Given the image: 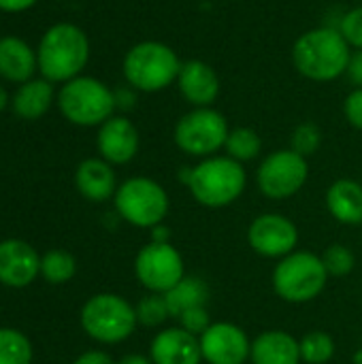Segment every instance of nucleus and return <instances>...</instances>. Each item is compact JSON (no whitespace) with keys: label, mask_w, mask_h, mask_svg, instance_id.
Masks as SVG:
<instances>
[{"label":"nucleus","mask_w":362,"mask_h":364,"mask_svg":"<svg viewBox=\"0 0 362 364\" xmlns=\"http://www.w3.org/2000/svg\"><path fill=\"white\" fill-rule=\"evenodd\" d=\"M352 47L335 28H314L303 32L292 45V64L309 81L329 83L348 73Z\"/></svg>","instance_id":"f257e3e1"},{"label":"nucleus","mask_w":362,"mask_h":364,"mask_svg":"<svg viewBox=\"0 0 362 364\" xmlns=\"http://www.w3.org/2000/svg\"><path fill=\"white\" fill-rule=\"evenodd\" d=\"M186 183L198 205L222 209L241 198L247 186V173L241 162L228 156H209L186 171Z\"/></svg>","instance_id":"f03ea898"},{"label":"nucleus","mask_w":362,"mask_h":364,"mask_svg":"<svg viewBox=\"0 0 362 364\" xmlns=\"http://www.w3.org/2000/svg\"><path fill=\"white\" fill-rule=\"evenodd\" d=\"M90 58V43L75 23H55L41 38L36 62L47 81L75 79Z\"/></svg>","instance_id":"7ed1b4c3"},{"label":"nucleus","mask_w":362,"mask_h":364,"mask_svg":"<svg viewBox=\"0 0 362 364\" xmlns=\"http://www.w3.org/2000/svg\"><path fill=\"white\" fill-rule=\"evenodd\" d=\"M124 77L139 92H162L177 81L181 60L160 41H143L124 55Z\"/></svg>","instance_id":"20e7f679"},{"label":"nucleus","mask_w":362,"mask_h":364,"mask_svg":"<svg viewBox=\"0 0 362 364\" xmlns=\"http://www.w3.org/2000/svg\"><path fill=\"white\" fill-rule=\"evenodd\" d=\"M329 273L322 256L312 252H292L282 258L273 271L275 294L292 305H303L322 294Z\"/></svg>","instance_id":"39448f33"},{"label":"nucleus","mask_w":362,"mask_h":364,"mask_svg":"<svg viewBox=\"0 0 362 364\" xmlns=\"http://www.w3.org/2000/svg\"><path fill=\"white\" fill-rule=\"evenodd\" d=\"M137 324V309L111 292L94 294L81 309V328L98 343H122L134 333Z\"/></svg>","instance_id":"423d86ee"},{"label":"nucleus","mask_w":362,"mask_h":364,"mask_svg":"<svg viewBox=\"0 0 362 364\" xmlns=\"http://www.w3.org/2000/svg\"><path fill=\"white\" fill-rule=\"evenodd\" d=\"M60 111L77 126H98L113 117L115 94L94 77H75L64 83L58 96Z\"/></svg>","instance_id":"0eeeda50"},{"label":"nucleus","mask_w":362,"mask_h":364,"mask_svg":"<svg viewBox=\"0 0 362 364\" xmlns=\"http://www.w3.org/2000/svg\"><path fill=\"white\" fill-rule=\"evenodd\" d=\"M115 211L122 220L137 228H156L169 213L171 200L166 190L149 177H130L126 179L115 196Z\"/></svg>","instance_id":"6e6552de"},{"label":"nucleus","mask_w":362,"mask_h":364,"mask_svg":"<svg viewBox=\"0 0 362 364\" xmlns=\"http://www.w3.org/2000/svg\"><path fill=\"white\" fill-rule=\"evenodd\" d=\"M228 132V122L220 111L213 107H201L179 117L173 139L183 154L194 158H209L226 145Z\"/></svg>","instance_id":"1a4fd4ad"},{"label":"nucleus","mask_w":362,"mask_h":364,"mask_svg":"<svg viewBox=\"0 0 362 364\" xmlns=\"http://www.w3.org/2000/svg\"><path fill=\"white\" fill-rule=\"evenodd\" d=\"M309 177L307 158L297 154L294 149H280L269 154L258 166V188L271 200L292 198L303 190Z\"/></svg>","instance_id":"9d476101"},{"label":"nucleus","mask_w":362,"mask_h":364,"mask_svg":"<svg viewBox=\"0 0 362 364\" xmlns=\"http://www.w3.org/2000/svg\"><path fill=\"white\" fill-rule=\"evenodd\" d=\"M134 275L145 290L166 294L186 277V264L181 254L171 243L151 241L137 254Z\"/></svg>","instance_id":"9b49d317"},{"label":"nucleus","mask_w":362,"mask_h":364,"mask_svg":"<svg viewBox=\"0 0 362 364\" xmlns=\"http://www.w3.org/2000/svg\"><path fill=\"white\" fill-rule=\"evenodd\" d=\"M250 247L265 258H286L299 243V228L280 213H262L247 228Z\"/></svg>","instance_id":"f8f14e48"},{"label":"nucleus","mask_w":362,"mask_h":364,"mask_svg":"<svg viewBox=\"0 0 362 364\" xmlns=\"http://www.w3.org/2000/svg\"><path fill=\"white\" fill-rule=\"evenodd\" d=\"M198 341L207 364H245L250 360L252 341L245 331L233 322H213Z\"/></svg>","instance_id":"ddd939ff"},{"label":"nucleus","mask_w":362,"mask_h":364,"mask_svg":"<svg viewBox=\"0 0 362 364\" xmlns=\"http://www.w3.org/2000/svg\"><path fill=\"white\" fill-rule=\"evenodd\" d=\"M177 87L179 94L188 105L194 109L201 107H213V102L220 96V77L211 64L205 60H186L181 62L179 75H177Z\"/></svg>","instance_id":"4468645a"},{"label":"nucleus","mask_w":362,"mask_h":364,"mask_svg":"<svg viewBox=\"0 0 362 364\" xmlns=\"http://www.w3.org/2000/svg\"><path fill=\"white\" fill-rule=\"evenodd\" d=\"M41 273V256L21 239L0 243V284L9 288H26Z\"/></svg>","instance_id":"2eb2a0df"},{"label":"nucleus","mask_w":362,"mask_h":364,"mask_svg":"<svg viewBox=\"0 0 362 364\" xmlns=\"http://www.w3.org/2000/svg\"><path fill=\"white\" fill-rule=\"evenodd\" d=\"M96 145L109 164H128L139 151V130L128 117H109L100 124Z\"/></svg>","instance_id":"dca6fc26"},{"label":"nucleus","mask_w":362,"mask_h":364,"mask_svg":"<svg viewBox=\"0 0 362 364\" xmlns=\"http://www.w3.org/2000/svg\"><path fill=\"white\" fill-rule=\"evenodd\" d=\"M149 358L154 364H201V341L181 326L164 328L151 339Z\"/></svg>","instance_id":"f3484780"},{"label":"nucleus","mask_w":362,"mask_h":364,"mask_svg":"<svg viewBox=\"0 0 362 364\" xmlns=\"http://www.w3.org/2000/svg\"><path fill=\"white\" fill-rule=\"evenodd\" d=\"M75 186L79 194L92 203H105L117 192V181L111 164L102 158H87L77 166Z\"/></svg>","instance_id":"a211bd4d"},{"label":"nucleus","mask_w":362,"mask_h":364,"mask_svg":"<svg viewBox=\"0 0 362 364\" xmlns=\"http://www.w3.org/2000/svg\"><path fill=\"white\" fill-rule=\"evenodd\" d=\"M252 364H299L301 343L286 331H265L252 341Z\"/></svg>","instance_id":"6ab92c4d"},{"label":"nucleus","mask_w":362,"mask_h":364,"mask_svg":"<svg viewBox=\"0 0 362 364\" xmlns=\"http://www.w3.org/2000/svg\"><path fill=\"white\" fill-rule=\"evenodd\" d=\"M326 209L329 213L348 226L362 224V186L354 179H337L326 190Z\"/></svg>","instance_id":"aec40b11"},{"label":"nucleus","mask_w":362,"mask_h":364,"mask_svg":"<svg viewBox=\"0 0 362 364\" xmlns=\"http://www.w3.org/2000/svg\"><path fill=\"white\" fill-rule=\"evenodd\" d=\"M36 55L17 36H4L0 38V75L6 81L26 83L36 66Z\"/></svg>","instance_id":"412c9836"},{"label":"nucleus","mask_w":362,"mask_h":364,"mask_svg":"<svg viewBox=\"0 0 362 364\" xmlns=\"http://www.w3.org/2000/svg\"><path fill=\"white\" fill-rule=\"evenodd\" d=\"M51 100H53L51 83H47L45 79H36L23 83L17 90L13 98V109L21 119H38L51 107Z\"/></svg>","instance_id":"4be33fe9"},{"label":"nucleus","mask_w":362,"mask_h":364,"mask_svg":"<svg viewBox=\"0 0 362 364\" xmlns=\"http://www.w3.org/2000/svg\"><path fill=\"white\" fill-rule=\"evenodd\" d=\"M164 301H166L171 318H179V316H183L190 309L207 307L209 288L198 277H183L175 288H171L164 294Z\"/></svg>","instance_id":"5701e85b"},{"label":"nucleus","mask_w":362,"mask_h":364,"mask_svg":"<svg viewBox=\"0 0 362 364\" xmlns=\"http://www.w3.org/2000/svg\"><path fill=\"white\" fill-rule=\"evenodd\" d=\"M228 158L237 160V162H252L254 158H258L260 149H262V141L258 136V132L250 126H239L233 128L228 132L226 145H224Z\"/></svg>","instance_id":"b1692460"},{"label":"nucleus","mask_w":362,"mask_h":364,"mask_svg":"<svg viewBox=\"0 0 362 364\" xmlns=\"http://www.w3.org/2000/svg\"><path fill=\"white\" fill-rule=\"evenodd\" d=\"M77 273V260L73 254L64 252V250H51L45 256H41V275L53 284H66L75 277Z\"/></svg>","instance_id":"393cba45"},{"label":"nucleus","mask_w":362,"mask_h":364,"mask_svg":"<svg viewBox=\"0 0 362 364\" xmlns=\"http://www.w3.org/2000/svg\"><path fill=\"white\" fill-rule=\"evenodd\" d=\"M32 343L15 328H0V364H30Z\"/></svg>","instance_id":"a878e982"},{"label":"nucleus","mask_w":362,"mask_h":364,"mask_svg":"<svg viewBox=\"0 0 362 364\" xmlns=\"http://www.w3.org/2000/svg\"><path fill=\"white\" fill-rule=\"evenodd\" d=\"M301 360L307 364H326L335 356V341L329 333L314 331L307 333L301 341Z\"/></svg>","instance_id":"bb28decb"},{"label":"nucleus","mask_w":362,"mask_h":364,"mask_svg":"<svg viewBox=\"0 0 362 364\" xmlns=\"http://www.w3.org/2000/svg\"><path fill=\"white\" fill-rule=\"evenodd\" d=\"M137 309V320L139 324L143 326H149V328H156L160 324H164L171 314H169V307H166V301H164V294H154L149 292L147 296H143L139 301V305L134 307Z\"/></svg>","instance_id":"cd10ccee"},{"label":"nucleus","mask_w":362,"mask_h":364,"mask_svg":"<svg viewBox=\"0 0 362 364\" xmlns=\"http://www.w3.org/2000/svg\"><path fill=\"white\" fill-rule=\"evenodd\" d=\"M322 262L326 267V273L333 277H346L354 271L356 267V256L350 247L341 245V243H333L331 247L324 250L322 254Z\"/></svg>","instance_id":"c85d7f7f"},{"label":"nucleus","mask_w":362,"mask_h":364,"mask_svg":"<svg viewBox=\"0 0 362 364\" xmlns=\"http://www.w3.org/2000/svg\"><path fill=\"white\" fill-rule=\"evenodd\" d=\"M290 143H292L290 149H294V151L301 154L303 158H309V156H314V154L320 149V145H322V130H320V126L314 124V122H303V124H299V126L294 128Z\"/></svg>","instance_id":"c756f323"},{"label":"nucleus","mask_w":362,"mask_h":364,"mask_svg":"<svg viewBox=\"0 0 362 364\" xmlns=\"http://www.w3.org/2000/svg\"><path fill=\"white\" fill-rule=\"evenodd\" d=\"M337 30L344 34V38L348 41L350 47H354L356 51H362V4L350 9L341 17V23Z\"/></svg>","instance_id":"7c9ffc66"},{"label":"nucleus","mask_w":362,"mask_h":364,"mask_svg":"<svg viewBox=\"0 0 362 364\" xmlns=\"http://www.w3.org/2000/svg\"><path fill=\"white\" fill-rule=\"evenodd\" d=\"M179 320V326L196 337H201L209 326H211V320H209V314H207V307H196V309H190L186 311L183 316L177 318Z\"/></svg>","instance_id":"2f4dec72"},{"label":"nucleus","mask_w":362,"mask_h":364,"mask_svg":"<svg viewBox=\"0 0 362 364\" xmlns=\"http://www.w3.org/2000/svg\"><path fill=\"white\" fill-rule=\"evenodd\" d=\"M344 115L348 124L362 132V87H354L344 100Z\"/></svg>","instance_id":"473e14b6"},{"label":"nucleus","mask_w":362,"mask_h":364,"mask_svg":"<svg viewBox=\"0 0 362 364\" xmlns=\"http://www.w3.org/2000/svg\"><path fill=\"white\" fill-rule=\"evenodd\" d=\"M348 77L356 87H362V51L352 53V60H350V66H348Z\"/></svg>","instance_id":"72a5a7b5"},{"label":"nucleus","mask_w":362,"mask_h":364,"mask_svg":"<svg viewBox=\"0 0 362 364\" xmlns=\"http://www.w3.org/2000/svg\"><path fill=\"white\" fill-rule=\"evenodd\" d=\"M73 364H115L111 360V356L109 354H105V352H100V350H92V352H85V354H81L77 360Z\"/></svg>","instance_id":"f704fd0d"},{"label":"nucleus","mask_w":362,"mask_h":364,"mask_svg":"<svg viewBox=\"0 0 362 364\" xmlns=\"http://www.w3.org/2000/svg\"><path fill=\"white\" fill-rule=\"evenodd\" d=\"M34 2L36 0H0V9L2 11H9V13H17V11H26Z\"/></svg>","instance_id":"c9c22d12"},{"label":"nucleus","mask_w":362,"mask_h":364,"mask_svg":"<svg viewBox=\"0 0 362 364\" xmlns=\"http://www.w3.org/2000/svg\"><path fill=\"white\" fill-rule=\"evenodd\" d=\"M151 241H156V243H171L169 241V230H166V226H156V228H151Z\"/></svg>","instance_id":"e433bc0d"},{"label":"nucleus","mask_w":362,"mask_h":364,"mask_svg":"<svg viewBox=\"0 0 362 364\" xmlns=\"http://www.w3.org/2000/svg\"><path fill=\"white\" fill-rule=\"evenodd\" d=\"M117 364H154V363H151V358H147V356H141V354H128V356H124V358H122Z\"/></svg>","instance_id":"4c0bfd02"},{"label":"nucleus","mask_w":362,"mask_h":364,"mask_svg":"<svg viewBox=\"0 0 362 364\" xmlns=\"http://www.w3.org/2000/svg\"><path fill=\"white\" fill-rule=\"evenodd\" d=\"M6 102H9V96H6V92H4V87L0 85V111L6 107Z\"/></svg>","instance_id":"58836bf2"},{"label":"nucleus","mask_w":362,"mask_h":364,"mask_svg":"<svg viewBox=\"0 0 362 364\" xmlns=\"http://www.w3.org/2000/svg\"><path fill=\"white\" fill-rule=\"evenodd\" d=\"M354 364H362V348L354 354Z\"/></svg>","instance_id":"ea45409f"},{"label":"nucleus","mask_w":362,"mask_h":364,"mask_svg":"<svg viewBox=\"0 0 362 364\" xmlns=\"http://www.w3.org/2000/svg\"><path fill=\"white\" fill-rule=\"evenodd\" d=\"M361 2H362V0H361Z\"/></svg>","instance_id":"a19ab883"}]
</instances>
